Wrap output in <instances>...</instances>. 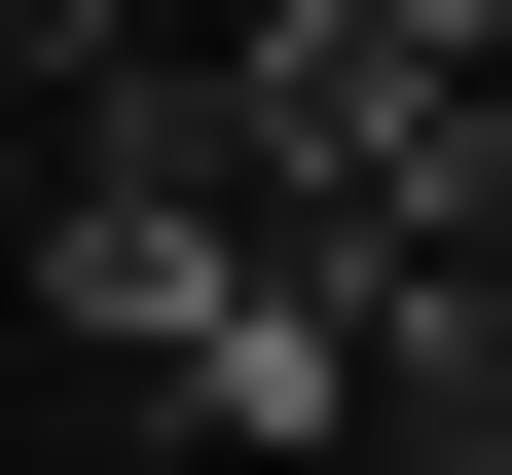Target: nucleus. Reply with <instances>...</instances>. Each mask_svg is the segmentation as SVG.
<instances>
[{
	"instance_id": "obj_3",
	"label": "nucleus",
	"mask_w": 512,
	"mask_h": 475,
	"mask_svg": "<svg viewBox=\"0 0 512 475\" xmlns=\"http://www.w3.org/2000/svg\"><path fill=\"white\" fill-rule=\"evenodd\" d=\"M147 475H183V439H147Z\"/></svg>"
},
{
	"instance_id": "obj_1",
	"label": "nucleus",
	"mask_w": 512,
	"mask_h": 475,
	"mask_svg": "<svg viewBox=\"0 0 512 475\" xmlns=\"http://www.w3.org/2000/svg\"><path fill=\"white\" fill-rule=\"evenodd\" d=\"M0 220H37V110H0Z\"/></svg>"
},
{
	"instance_id": "obj_2",
	"label": "nucleus",
	"mask_w": 512,
	"mask_h": 475,
	"mask_svg": "<svg viewBox=\"0 0 512 475\" xmlns=\"http://www.w3.org/2000/svg\"><path fill=\"white\" fill-rule=\"evenodd\" d=\"M147 37H256V0H147Z\"/></svg>"
}]
</instances>
